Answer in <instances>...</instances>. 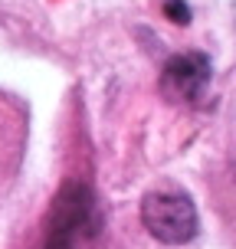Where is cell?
Masks as SVG:
<instances>
[{"instance_id":"1","label":"cell","mask_w":236,"mask_h":249,"mask_svg":"<svg viewBox=\"0 0 236 249\" xmlns=\"http://www.w3.org/2000/svg\"><path fill=\"white\" fill-rule=\"evenodd\" d=\"M102 207L95 190L82 180L66 184L53 200L43 249H95L102 239Z\"/></svg>"},{"instance_id":"2","label":"cell","mask_w":236,"mask_h":249,"mask_svg":"<svg viewBox=\"0 0 236 249\" xmlns=\"http://www.w3.org/2000/svg\"><path fill=\"white\" fill-rule=\"evenodd\" d=\"M141 223L158 243L184 246L197 236L200 220L194 200L181 190H154L141 200Z\"/></svg>"},{"instance_id":"3","label":"cell","mask_w":236,"mask_h":249,"mask_svg":"<svg viewBox=\"0 0 236 249\" xmlns=\"http://www.w3.org/2000/svg\"><path fill=\"white\" fill-rule=\"evenodd\" d=\"M213 79V66L203 53H181L171 56L161 72V92L164 99L177 105H200L207 99V89Z\"/></svg>"},{"instance_id":"4","label":"cell","mask_w":236,"mask_h":249,"mask_svg":"<svg viewBox=\"0 0 236 249\" xmlns=\"http://www.w3.org/2000/svg\"><path fill=\"white\" fill-rule=\"evenodd\" d=\"M164 13H167L177 26H187V23H190V7H187L184 0H164Z\"/></svg>"}]
</instances>
